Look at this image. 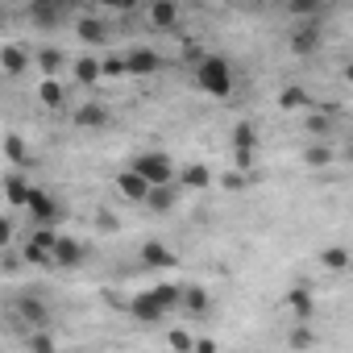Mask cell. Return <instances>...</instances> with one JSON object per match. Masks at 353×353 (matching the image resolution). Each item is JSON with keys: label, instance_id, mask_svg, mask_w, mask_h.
I'll return each instance as SVG.
<instances>
[{"label": "cell", "instance_id": "cell-35", "mask_svg": "<svg viewBox=\"0 0 353 353\" xmlns=\"http://www.w3.org/2000/svg\"><path fill=\"white\" fill-rule=\"evenodd\" d=\"M287 13H291V17H316V13H320V5H316V0H291Z\"/></svg>", "mask_w": 353, "mask_h": 353}, {"label": "cell", "instance_id": "cell-11", "mask_svg": "<svg viewBox=\"0 0 353 353\" xmlns=\"http://www.w3.org/2000/svg\"><path fill=\"white\" fill-rule=\"evenodd\" d=\"M34 67L42 71V79H59V71L67 67V54L59 46H42V50H34Z\"/></svg>", "mask_w": 353, "mask_h": 353}, {"label": "cell", "instance_id": "cell-33", "mask_svg": "<svg viewBox=\"0 0 353 353\" xmlns=\"http://www.w3.org/2000/svg\"><path fill=\"white\" fill-rule=\"evenodd\" d=\"M26 349H30V353H59L50 332H30V336H26Z\"/></svg>", "mask_w": 353, "mask_h": 353}, {"label": "cell", "instance_id": "cell-26", "mask_svg": "<svg viewBox=\"0 0 353 353\" xmlns=\"http://www.w3.org/2000/svg\"><path fill=\"white\" fill-rule=\"evenodd\" d=\"M303 162L316 166V170H320V166H332V162H336V150H332V145H307V150H303Z\"/></svg>", "mask_w": 353, "mask_h": 353}, {"label": "cell", "instance_id": "cell-9", "mask_svg": "<svg viewBox=\"0 0 353 353\" xmlns=\"http://www.w3.org/2000/svg\"><path fill=\"white\" fill-rule=\"evenodd\" d=\"M137 258H141V266H150V270H166V266L179 262V258H174V250H170L166 241H145V245L137 250Z\"/></svg>", "mask_w": 353, "mask_h": 353}, {"label": "cell", "instance_id": "cell-5", "mask_svg": "<svg viewBox=\"0 0 353 353\" xmlns=\"http://www.w3.org/2000/svg\"><path fill=\"white\" fill-rule=\"evenodd\" d=\"M17 316L26 320V332H46L50 328V312L38 295H21L17 299Z\"/></svg>", "mask_w": 353, "mask_h": 353}, {"label": "cell", "instance_id": "cell-23", "mask_svg": "<svg viewBox=\"0 0 353 353\" xmlns=\"http://www.w3.org/2000/svg\"><path fill=\"white\" fill-rule=\"evenodd\" d=\"M38 100H42L46 108H63L67 92H63V83H59V79H42V83H38Z\"/></svg>", "mask_w": 353, "mask_h": 353}, {"label": "cell", "instance_id": "cell-41", "mask_svg": "<svg viewBox=\"0 0 353 353\" xmlns=\"http://www.w3.org/2000/svg\"><path fill=\"white\" fill-rule=\"evenodd\" d=\"M17 270H21V254L5 250V274H17Z\"/></svg>", "mask_w": 353, "mask_h": 353}, {"label": "cell", "instance_id": "cell-32", "mask_svg": "<svg viewBox=\"0 0 353 353\" xmlns=\"http://www.w3.org/2000/svg\"><path fill=\"white\" fill-rule=\"evenodd\" d=\"M287 345H291V349H312V345H316L312 324H295V328L287 332Z\"/></svg>", "mask_w": 353, "mask_h": 353}, {"label": "cell", "instance_id": "cell-17", "mask_svg": "<svg viewBox=\"0 0 353 353\" xmlns=\"http://www.w3.org/2000/svg\"><path fill=\"white\" fill-rule=\"evenodd\" d=\"M75 125L79 129H100V125H108V108L100 100H88V104L75 108Z\"/></svg>", "mask_w": 353, "mask_h": 353}, {"label": "cell", "instance_id": "cell-7", "mask_svg": "<svg viewBox=\"0 0 353 353\" xmlns=\"http://www.w3.org/2000/svg\"><path fill=\"white\" fill-rule=\"evenodd\" d=\"M117 192H121V196H125V200H133V204H145V200H150V192H154V188H150V183H145V179H141V174H137V170H133V166H125V170H121V174H117Z\"/></svg>", "mask_w": 353, "mask_h": 353}, {"label": "cell", "instance_id": "cell-37", "mask_svg": "<svg viewBox=\"0 0 353 353\" xmlns=\"http://www.w3.org/2000/svg\"><path fill=\"white\" fill-rule=\"evenodd\" d=\"M117 75H129V71H125V59L112 54V59H104V79H117Z\"/></svg>", "mask_w": 353, "mask_h": 353}, {"label": "cell", "instance_id": "cell-40", "mask_svg": "<svg viewBox=\"0 0 353 353\" xmlns=\"http://www.w3.org/2000/svg\"><path fill=\"white\" fill-rule=\"evenodd\" d=\"M13 237H17V233H13V216H5V221H0V245L9 250V245H13Z\"/></svg>", "mask_w": 353, "mask_h": 353}, {"label": "cell", "instance_id": "cell-22", "mask_svg": "<svg viewBox=\"0 0 353 353\" xmlns=\"http://www.w3.org/2000/svg\"><path fill=\"white\" fill-rule=\"evenodd\" d=\"M183 295H188V287H179V283H158V287H154V299H158L166 312H170V307H179Z\"/></svg>", "mask_w": 353, "mask_h": 353}, {"label": "cell", "instance_id": "cell-18", "mask_svg": "<svg viewBox=\"0 0 353 353\" xmlns=\"http://www.w3.org/2000/svg\"><path fill=\"white\" fill-rule=\"evenodd\" d=\"M30 192H34V188L21 179L17 170L5 174V200H9V208H26V204H30Z\"/></svg>", "mask_w": 353, "mask_h": 353}, {"label": "cell", "instance_id": "cell-21", "mask_svg": "<svg viewBox=\"0 0 353 353\" xmlns=\"http://www.w3.org/2000/svg\"><path fill=\"white\" fill-rule=\"evenodd\" d=\"M174 204H179V183L154 188V192H150V200H145V208H150V212H170Z\"/></svg>", "mask_w": 353, "mask_h": 353}, {"label": "cell", "instance_id": "cell-30", "mask_svg": "<svg viewBox=\"0 0 353 353\" xmlns=\"http://www.w3.org/2000/svg\"><path fill=\"white\" fill-rule=\"evenodd\" d=\"M183 307H188V312H196V316H208V307H212V303H208V291H204V287H188Z\"/></svg>", "mask_w": 353, "mask_h": 353}, {"label": "cell", "instance_id": "cell-43", "mask_svg": "<svg viewBox=\"0 0 353 353\" xmlns=\"http://www.w3.org/2000/svg\"><path fill=\"white\" fill-rule=\"evenodd\" d=\"M225 188H229V192H237V188H245V179H241V174H229V179H225Z\"/></svg>", "mask_w": 353, "mask_h": 353}, {"label": "cell", "instance_id": "cell-12", "mask_svg": "<svg viewBox=\"0 0 353 353\" xmlns=\"http://www.w3.org/2000/svg\"><path fill=\"white\" fill-rule=\"evenodd\" d=\"M287 312L295 316V324H307V320H312V312H316L312 291H307V287H291V291H287Z\"/></svg>", "mask_w": 353, "mask_h": 353}, {"label": "cell", "instance_id": "cell-28", "mask_svg": "<svg viewBox=\"0 0 353 353\" xmlns=\"http://www.w3.org/2000/svg\"><path fill=\"white\" fill-rule=\"evenodd\" d=\"M5 158H9L13 166H21V162L30 158V150H26V137H21V133H9V137H5Z\"/></svg>", "mask_w": 353, "mask_h": 353}, {"label": "cell", "instance_id": "cell-45", "mask_svg": "<svg viewBox=\"0 0 353 353\" xmlns=\"http://www.w3.org/2000/svg\"><path fill=\"white\" fill-rule=\"evenodd\" d=\"M341 158H345V162H353V141L345 145V154H341Z\"/></svg>", "mask_w": 353, "mask_h": 353}, {"label": "cell", "instance_id": "cell-13", "mask_svg": "<svg viewBox=\"0 0 353 353\" xmlns=\"http://www.w3.org/2000/svg\"><path fill=\"white\" fill-rule=\"evenodd\" d=\"M179 188H188V192H204V188H212V170H208L204 162H188V166H179Z\"/></svg>", "mask_w": 353, "mask_h": 353}, {"label": "cell", "instance_id": "cell-38", "mask_svg": "<svg viewBox=\"0 0 353 353\" xmlns=\"http://www.w3.org/2000/svg\"><path fill=\"white\" fill-rule=\"evenodd\" d=\"M233 166L237 170H254V150H233Z\"/></svg>", "mask_w": 353, "mask_h": 353}, {"label": "cell", "instance_id": "cell-19", "mask_svg": "<svg viewBox=\"0 0 353 353\" xmlns=\"http://www.w3.org/2000/svg\"><path fill=\"white\" fill-rule=\"evenodd\" d=\"M150 26L154 30H174V26H179V5H174V0H158V5H150Z\"/></svg>", "mask_w": 353, "mask_h": 353}, {"label": "cell", "instance_id": "cell-39", "mask_svg": "<svg viewBox=\"0 0 353 353\" xmlns=\"http://www.w3.org/2000/svg\"><path fill=\"white\" fill-rule=\"evenodd\" d=\"M96 229H104V233H117V216H112L108 208H100V212H96Z\"/></svg>", "mask_w": 353, "mask_h": 353}, {"label": "cell", "instance_id": "cell-1", "mask_svg": "<svg viewBox=\"0 0 353 353\" xmlns=\"http://www.w3.org/2000/svg\"><path fill=\"white\" fill-rule=\"evenodd\" d=\"M196 88L212 100H225L233 96V63L225 54H204L196 63Z\"/></svg>", "mask_w": 353, "mask_h": 353}, {"label": "cell", "instance_id": "cell-2", "mask_svg": "<svg viewBox=\"0 0 353 353\" xmlns=\"http://www.w3.org/2000/svg\"><path fill=\"white\" fill-rule=\"evenodd\" d=\"M129 166L141 174V179L150 188H166V183H179V166H174V158L166 150H141L129 158Z\"/></svg>", "mask_w": 353, "mask_h": 353}, {"label": "cell", "instance_id": "cell-3", "mask_svg": "<svg viewBox=\"0 0 353 353\" xmlns=\"http://www.w3.org/2000/svg\"><path fill=\"white\" fill-rule=\"evenodd\" d=\"M26 212H30V229H54V225H59V216H63V204H59L46 188H34V192H30Z\"/></svg>", "mask_w": 353, "mask_h": 353}, {"label": "cell", "instance_id": "cell-14", "mask_svg": "<svg viewBox=\"0 0 353 353\" xmlns=\"http://www.w3.org/2000/svg\"><path fill=\"white\" fill-rule=\"evenodd\" d=\"M71 71H75V79H79L83 88H96V83L104 79V63H100L96 54H79V59L71 63Z\"/></svg>", "mask_w": 353, "mask_h": 353}, {"label": "cell", "instance_id": "cell-34", "mask_svg": "<svg viewBox=\"0 0 353 353\" xmlns=\"http://www.w3.org/2000/svg\"><path fill=\"white\" fill-rule=\"evenodd\" d=\"M59 237H63V233H54V229H30V241H34V245H42V250H50V254H54Z\"/></svg>", "mask_w": 353, "mask_h": 353}, {"label": "cell", "instance_id": "cell-6", "mask_svg": "<svg viewBox=\"0 0 353 353\" xmlns=\"http://www.w3.org/2000/svg\"><path fill=\"white\" fill-rule=\"evenodd\" d=\"M129 316H133L137 324H162V320H166V307L154 299V291H141V295L129 299Z\"/></svg>", "mask_w": 353, "mask_h": 353}, {"label": "cell", "instance_id": "cell-20", "mask_svg": "<svg viewBox=\"0 0 353 353\" xmlns=\"http://www.w3.org/2000/svg\"><path fill=\"white\" fill-rule=\"evenodd\" d=\"M30 21L38 30H54L63 21V13H59V5H50V0H34V5H30Z\"/></svg>", "mask_w": 353, "mask_h": 353}, {"label": "cell", "instance_id": "cell-10", "mask_svg": "<svg viewBox=\"0 0 353 353\" xmlns=\"http://www.w3.org/2000/svg\"><path fill=\"white\" fill-rule=\"evenodd\" d=\"M83 258H88V250H83L71 233H63V237H59V245H54V266L75 270V266H83Z\"/></svg>", "mask_w": 353, "mask_h": 353}, {"label": "cell", "instance_id": "cell-31", "mask_svg": "<svg viewBox=\"0 0 353 353\" xmlns=\"http://www.w3.org/2000/svg\"><path fill=\"white\" fill-rule=\"evenodd\" d=\"M166 345H170L174 353H196V336H192L188 328H170V332H166Z\"/></svg>", "mask_w": 353, "mask_h": 353}, {"label": "cell", "instance_id": "cell-15", "mask_svg": "<svg viewBox=\"0 0 353 353\" xmlns=\"http://www.w3.org/2000/svg\"><path fill=\"white\" fill-rule=\"evenodd\" d=\"M316 50H320V26H299V30L291 34V54L307 59V54H316Z\"/></svg>", "mask_w": 353, "mask_h": 353}, {"label": "cell", "instance_id": "cell-36", "mask_svg": "<svg viewBox=\"0 0 353 353\" xmlns=\"http://www.w3.org/2000/svg\"><path fill=\"white\" fill-rule=\"evenodd\" d=\"M307 133H312V137H324V133H332V112H324V117H312V121H307Z\"/></svg>", "mask_w": 353, "mask_h": 353}, {"label": "cell", "instance_id": "cell-29", "mask_svg": "<svg viewBox=\"0 0 353 353\" xmlns=\"http://www.w3.org/2000/svg\"><path fill=\"white\" fill-rule=\"evenodd\" d=\"M21 258H26L30 266H54V254H50V250H42V245H34L30 237H26V245H21Z\"/></svg>", "mask_w": 353, "mask_h": 353}, {"label": "cell", "instance_id": "cell-44", "mask_svg": "<svg viewBox=\"0 0 353 353\" xmlns=\"http://www.w3.org/2000/svg\"><path fill=\"white\" fill-rule=\"evenodd\" d=\"M345 79H349V83H353V59H349V63H345Z\"/></svg>", "mask_w": 353, "mask_h": 353}, {"label": "cell", "instance_id": "cell-25", "mask_svg": "<svg viewBox=\"0 0 353 353\" xmlns=\"http://www.w3.org/2000/svg\"><path fill=\"white\" fill-rule=\"evenodd\" d=\"M233 150H258V129L250 121H237L233 125Z\"/></svg>", "mask_w": 353, "mask_h": 353}, {"label": "cell", "instance_id": "cell-42", "mask_svg": "<svg viewBox=\"0 0 353 353\" xmlns=\"http://www.w3.org/2000/svg\"><path fill=\"white\" fill-rule=\"evenodd\" d=\"M196 353H216V341L212 336H196Z\"/></svg>", "mask_w": 353, "mask_h": 353}, {"label": "cell", "instance_id": "cell-4", "mask_svg": "<svg viewBox=\"0 0 353 353\" xmlns=\"http://www.w3.org/2000/svg\"><path fill=\"white\" fill-rule=\"evenodd\" d=\"M30 67H34V50H26V46H17V42H5V46H0V71H5L9 79L26 75Z\"/></svg>", "mask_w": 353, "mask_h": 353}, {"label": "cell", "instance_id": "cell-8", "mask_svg": "<svg viewBox=\"0 0 353 353\" xmlns=\"http://www.w3.org/2000/svg\"><path fill=\"white\" fill-rule=\"evenodd\" d=\"M162 67V54L154 50V46H133L129 54H125V71L129 75H154Z\"/></svg>", "mask_w": 353, "mask_h": 353}, {"label": "cell", "instance_id": "cell-24", "mask_svg": "<svg viewBox=\"0 0 353 353\" xmlns=\"http://www.w3.org/2000/svg\"><path fill=\"white\" fill-rule=\"evenodd\" d=\"M312 104V96H307V88H283L279 92V108H287V112H295V108H307Z\"/></svg>", "mask_w": 353, "mask_h": 353}, {"label": "cell", "instance_id": "cell-16", "mask_svg": "<svg viewBox=\"0 0 353 353\" xmlns=\"http://www.w3.org/2000/svg\"><path fill=\"white\" fill-rule=\"evenodd\" d=\"M75 34L83 38V46H104L108 42V26L100 17H79L75 21Z\"/></svg>", "mask_w": 353, "mask_h": 353}, {"label": "cell", "instance_id": "cell-27", "mask_svg": "<svg viewBox=\"0 0 353 353\" xmlns=\"http://www.w3.org/2000/svg\"><path fill=\"white\" fill-rule=\"evenodd\" d=\"M320 266H328V270H336V274L349 270V250H345V245H328V250L320 254Z\"/></svg>", "mask_w": 353, "mask_h": 353}]
</instances>
